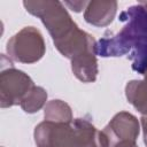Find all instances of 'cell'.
Returning a JSON list of instances; mask_svg holds the SVG:
<instances>
[{
  "label": "cell",
  "mask_w": 147,
  "mask_h": 147,
  "mask_svg": "<svg viewBox=\"0 0 147 147\" xmlns=\"http://www.w3.org/2000/svg\"><path fill=\"white\" fill-rule=\"evenodd\" d=\"M25 9L39 17L48 30L57 51L71 61L95 54L96 41L87 32L80 30L60 1H23Z\"/></svg>",
  "instance_id": "1"
},
{
  "label": "cell",
  "mask_w": 147,
  "mask_h": 147,
  "mask_svg": "<svg viewBox=\"0 0 147 147\" xmlns=\"http://www.w3.org/2000/svg\"><path fill=\"white\" fill-rule=\"evenodd\" d=\"M122 29L96 41V55L123 56L132 62V69L144 75L147 70V2L131 6L119 15Z\"/></svg>",
  "instance_id": "2"
},
{
  "label": "cell",
  "mask_w": 147,
  "mask_h": 147,
  "mask_svg": "<svg viewBox=\"0 0 147 147\" xmlns=\"http://www.w3.org/2000/svg\"><path fill=\"white\" fill-rule=\"evenodd\" d=\"M34 141L38 147H109L103 131L84 118L67 123L44 121L34 129Z\"/></svg>",
  "instance_id": "3"
},
{
  "label": "cell",
  "mask_w": 147,
  "mask_h": 147,
  "mask_svg": "<svg viewBox=\"0 0 147 147\" xmlns=\"http://www.w3.org/2000/svg\"><path fill=\"white\" fill-rule=\"evenodd\" d=\"M45 41L40 31L33 26H25L14 34L6 46L8 56L21 63H34L45 54Z\"/></svg>",
  "instance_id": "4"
},
{
  "label": "cell",
  "mask_w": 147,
  "mask_h": 147,
  "mask_svg": "<svg viewBox=\"0 0 147 147\" xmlns=\"http://www.w3.org/2000/svg\"><path fill=\"white\" fill-rule=\"evenodd\" d=\"M33 86L32 79L23 71L13 67L2 69L0 75V106L8 108L20 105Z\"/></svg>",
  "instance_id": "5"
},
{
  "label": "cell",
  "mask_w": 147,
  "mask_h": 147,
  "mask_svg": "<svg viewBox=\"0 0 147 147\" xmlns=\"http://www.w3.org/2000/svg\"><path fill=\"white\" fill-rule=\"evenodd\" d=\"M109 147L121 141H136L139 136V122L136 116L127 111H119L103 129Z\"/></svg>",
  "instance_id": "6"
},
{
  "label": "cell",
  "mask_w": 147,
  "mask_h": 147,
  "mask_svg": "<svg viewBox=\"0 0 147 147\" xmlns=\"http://www.w3.org/2000/svg\"><path fill=\"white\" fill-rule=\"evenodd\" d=\"M117 2L114 0H93L85 7L84 18L87 23L95 26H106L110 24L116 15Z\"/></svg>",
  "instance_id": "7"
},
{
  "label": "cell",
  "mask_w": 147,
  "mask_h": 147,
  "mask_svg": "<svg viewBox=\"0 0 147 147\" xmlns=\"http://www.w3.org/2000/svg\"><path fill=\"white\" fill-rule=\"evenodd\" d=\"M144 79L131 80L125 86V95L127 101L142 115L147 114V70Z\"/></svg>",
  "instance_id": "8"
},
{
  "label": "cell",
  "mask_w": 147,
  "mask_h": 147,
  "mask_svg": "<svg viewBox=\"0 0 147 147\" xmlns=\"http://www.w3.org/2000/svg\"><path fill=\"white\" fill-rule=\"evenodd\" d=\"M44 117L45 121L57 123H67L74 119L71 108L62 100H51L47 102L44 110Z\"/></svg>",
  "instance_id": "9"
},
{
  "label": "cell",
  "mask_w": 147,
  "mask_h": 147,
  "mask_svg": "<svg viewBox=\"0 0 147 147\" xmlns=\"http://www.w3.org/2000/svg\"><path fill=\"white\" fill-rule=\"evenodd\" d=\"M47 100L46 91L40 86H33L21 101V108L29 114H33L40 110Z\"/></svg>",
  "instance_id": "10"
},
{
  "label": "cell",
  "mask_w": 147,
  "mask_h": 147,
  "mask_svg": "<svg viewBox=\"0 0 147 147\" xmlns=\"http://www.w3.org/2000/svg\"><path fill=\"white\" fill-rule=\"evenodd\" d=\"M64 5H67L68 7H70L75 11H80L82 8H84V7L87 6V2L86 1H74V2L67 1V2H64Z\"/></svg>",
  "instance_id": "11"
},
{
  "label": "cell",
  "mask_w": 147,
  "mask_h": 147,
  "mask_svg": "<svg viewBox=\"0 0 147 147\" xmlns=\"http://www.w3.org/2000/svg\"><path fill=\"white\" fill-rule=\"evenodd\" d=\"M141 125H142V131H144V142L147 146V114L142 115V117H141Z\"/></svg>",
  "instance_id": "12"
},
{
  "label": "cell",
  "mask_w": 147,
  "mask_h": 147,
  "mask_svg": "<svg viewBox=\"0 0 147 147\" xmlns=\"http://www.w3.org/2000/svg\"><path fill=\"white\" fill-rule=\"evenodd\" d=\"M113 147H138L136 141H121L115 144Z\"/></svg>",
  "instance_id": "13"
}]
</instances>
